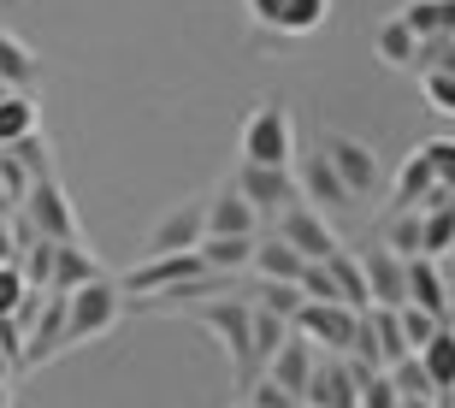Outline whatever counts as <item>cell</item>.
Segmentation results:
<instances>
[{
    "instance_id": "obj_32",
    "label": "cell",
    "mask_w": 455,
    "mask_h": 408,
    "mask_svg": "<svg viewBox=\"0 0 455 408\" xmlns=\"http://www.w3.org/2000/svg\"><path fill=\"white\" fill-rule=\"evenodd\" d=\"M438 325H443V320H432V314H426V308H414V302H403V308H396V332H403V343H408V349H426Z\"/></svg>"
},
{
    "instance_id": "obj_23",
    "label": "cell",
    "mask_w": 455,
    "mask_h": 408,
    "mask_svg": "<svg viewBox=\"0 0 455 408\" xmlns=\"http://www.w3.org/2000/svg\"><path fill=\"white\" fill-rule=\"evenodd\" d=\"M42 131V107H36V95H18V89H6L0 95V148H12V142H24V136Z\"/></svg>"
},
{
    "instance_id": "obj_34",
    "label": "cell",
    "mask_w": 455,
    "mask_h": 408,
    "mask_svg": "<svg viewBox=\"0 0 455 408\" xmlns=\"http://www.w3.org/2000/svg\"><path fill=\"white\" fill-rule=\"evenodd\" d=\"M260 308H272V314H284V320H296L302 314V290L296 284H272V278H260V296H254Z\"/></svg>"
},
{
    "instance_id": "obj_29",
    "label": "cell",
    "mask_w": 455,
    "mask_h": 408,
    "mask_svg": "<svg viewBox=\"0 0 455 408\" xmlns=\"http://www.w3.org/2000/svg\"><path fill=\"white\" fill-rule=\"evenodd\" d=\"M325 272L338 278V296H343V308H367V278H361V260L349 255V249H338V255H325Z\"/></svg>"
},
{
    "instance_id": "obj_4",
    "label": "cell",
    "mask_w": 455,
    "mask_h": 408,
    "mask_svg": "<svg viewBox=\"0 0 455 408\" xmlns=\"http://www.w3.org/2000/svg\"><path fill=\"white\" fill-rule=\"evenodd\" d=\"M231 284H236V272H196V278H178V284L154 290V296H124V308L131 314H196V308L231 296Z\"/></svg>"
},
{
    "instance_id": "obj_15",
    "label": "cell",
    "mask_w": 455,
    "mask_h": 408,
    "mask_svg": "<svg viewBox=\"0 0 455 408\" xmlns=\"http://www.w3.org/2000/svg\"><path fill=\"white\" fill-rule=\"evenodd\" d=\"M302 408H355V367L343 356H320L302 391Z\"/></svg>"
},
{
    "instance_id": "obj_36",
    "label": "cell",
    "mask_w": 455,
    "mask_h": 408,
    "mask_svg": "<svg viewBox=\"0 0 455 408\" xmlns=\"http://www.w3.org/2000/svg\"><path fill=\"white\" fill-rule=\"evenodd\" d=\"M243 403H249V408H302V403H296V396L284 391V385H272L267 373H260V379H254V385H249V391H243Z\"/></svg>"
},
{
    "instance_id": "obj_10",
    "label": "cell",
    "mask_w": 455,
    "mask_h": 408,
    "mask_svg": "<svg viewBox=\"0 0 455 408\" xmlns=\"http://www.w3.org/2000/svg\"><path fill=\"white\" fill-rule=\"evenodd\" d=\"M290 172H296V196H302L314 213H325V220H343V213H355V196L343 189L338 172L325 166V154H320V148L307 154V160H296Z\"/></svg>"
},
{
    "instance_id": "obj_31",
    "label": "cell",
    "mask_w": 455,
    "mask_h": 408,
    "mask_svg": "<svg viewBox=\"0 0 455 408\" xmlns=\"http://www.w3.org/2000/svg\"><path fill=\"white\" fill-rule=\"evenodd\" d=\"M12 267L24 272V284H30V290H48V278H53V243H48V237L24 243V249H18V260H12Z\"/></svg>"
},
{
    "instance_id": "obj_40",
    "label": "cell",
    "mask_w": 455,
    "mask_h": 408,
    "mask_svg": "<svg viewBox=\"0 0 455 408\" xmlns=\"http://www.w3.org/2000/svg\"><path fill=\"white\" fill-rule=\"evenodd\" d=\"M0 408H12V385H0Z\"/></svg>"
},
{
    "instance_id": "obj_39",
    "label": "cell",
    "mask_w": 455,
    "mask_h": 408,
    "mask_svg": "<svg viewBox=\"0 0 455 408\" xmlns=\"http://www.w3.org/2000/svg\"><path fill=\"white\" fill-rule=\"evenodd\" d=\"M12 373H18V367L6 361V349H0V385H12Z\"/></svg>"
},
{
    "instance_id": "obj_22",
    "label": "cell",
    "mask_w": 455,
    "mask_h": 408,
    "mask_svg": "<svg viewBox=\"0 0 455 408\" xmlns=\"http://www.w3.org/2000/svg\"><path fill=\"white\" fill-rule=\"evenodd\" d=\"M420 255L426 260L455 255V202H450V196H438V202L420 213Z\"/></svg>"
},
{
    "instance_id": "obj_8",
    "label": "cell",
    "mask_w": 455,
    "mask_h": 408,
    "mask_svg": "<svg viewBox=\"0 0 455 408\" xmlns=\"http://www.w3.org/2000/svg\"><path fill=\"white\" fill-rule=\"evenodd\" d=\"M272 231H278V237H284L302 260H325V255H338V249H343L338 231H331V220H325V213H314L302 196H296V202L272 220Z\"/></svg>"
},
{
    "instance_id": "obj_33",
    "label": "cell",
    "mask_w": 455,
    "mask_h": 408,
    "mask_svg": "<svg viewBox=\"0 0 455 408\" xmlns=\"http://www.w3.org/2000/svg\"><path fill=\"white\" fill-rule=\"evenodd\" d=\"M6 154H12L18 166L30 172V184H36V178H53V166H48L53 154H48V142H42V131H36V136H24V142H12Z\"/></svg>"
},
{
    "instance_id": "obj_11",
    "label": "cell",
    "mask_w": 455,
    "mask_h": 408,
    "mask_svg": "<svg viewBox=\"0 0 455 408\" xmlns=\"http://www.w3.org/2000/svg\"><path fill=\"white\" fill-rule=\"evenodd\" d=\"M231 189L260 213V220H278V213L296 202V172H290V166L284 172H278V166H236Z\"/></svg>"
},
{
    "instance_id": "obj_14",
    "label": "cell",
    "mask_w": 455,
    "mask_h": 408,
    "mask_svg": "<svg viewBox=\"0 0 455 408\" xmlns=\"http://www.w3.org/2000/svg\"><path fill=\"white\" fill-rule=\"evenodd\" d=\"M314 361H320V349H314V343H307L302 332L290 325V338H284V343H278V349L267 356V367H260V373H267L272 385H284V391L296 396V403H302L307 379H314Z\"/></svg>"
},
{
    "instance_id": "obj_24",
    "label": "cell",
    "mask_w": 455,
    "mask_h": 408,
    "mask_svg": "<svg viewBox=\"0 0 455 408\" xmlns=\"http://www.w3.org/2000/svg\"><path fill=\"white\" fill-rule=\"evenodd\" d=\"M414 48H420V36L408 30L403 18H385V24H379V36H372V53H379V66H390V71H408V66H414Z\"/></svg>"
},
{
    "instance_id": "obj_38",
    "label": "cell",
    "mask_w": 455,
    "mask_h": 408,
    "mask_svg": "<svg viewBox=\"0 0 455 408\" xmlns=\"http://www.w3.org/2000/svg\"><path fill=\"white\" fill-rule=\"evenodd\" d=\"M0 349H6V361H12L18 373H24V325H18L12 314L0 320Z\"/></svg>"
},
{
    "instance_id": "obj_42",
    "label": "cell",
    "mask_w": 455,
    "mask_h": 408,
    "mask_svg": "<svg viewBox=\"0 0 455 408\" xmlns=\"http://www.w3.org/2000/svg\"><path fill=\"white\" fill-rule=\"evenodd\" d=\"M236 408H249V403H236Z\"/></svg>"
},
{
    "instance_id": "obj_37",
    "label": "cell",
    "mask_w": 455,
    "mask_h": 408,
    "mask_svg": "<svg viewBox=\"0 0 455 408\" xmlns=\"http://www.w3.org/2000/svg\"><path fill=\"white\" fill-rule=\"evenodd\" d=\"M24 290H30V284H24V272L6 260V267H0V320H6V314L18 308V296H24Z\"/></svg>"
},
{
    "instance_id": "obj_30",
    "label": "cell",
    "mask_w": 455,
    "mask_h": 408,
    "mask_svg": "<svg viewBox=\"0 0 455 408\" xmlns=\"http://www.w3.org/2000/svg\"><path fill=\"white\" fill-rule=\"evenodd\" d=\"M331 12V0H284V12H278V30L272 36H314Z\"/></svg>"
},
{
    "instance_id": "obj_17",
    "label": "cell",
    "mask_w": 455,
    "mask_h": 408,
    "mask_svg": "<svg viewBox=\"0 0 455 408\" xmlns=\"http://www.w3.org/2000/svg\"><path fill=\"white\" fill-rule=\"evenodd\" d=\"M408 302L426 308L432 320H450V284H443V260H426V255L408 260Z\"/></svg>"
},
{
    "instance_id": "obj_18",
    "label": "cell",
    "mask_w": 455,
    "mask_h": 408,
    "mask_svg": "<svg viewBox=\"0 0 455 408\" xmlns=\"http://www.w3.org/2000/svg\"><path fill=\"white\" fill-rule=\"evenodd\" d=\"M89 278H101V260L84 249V237H71V243H53V278L48 290L53 296H71L77 284H89Z\"/></svg>"
},
{
    "instance_id": "obj_1",
    "label": "cell",
    "mask_w": 455,
    "mask_h": 408,
    "mask_svg": "<svg viewBox=\"0 0 455 408\" xmlns=\"http://www.w3.org/2000/svg\"><path fill=\"white\" fill-rule=\"evenodd\" d=\"M124 320V290L118 278H89L66 296V349H84V343H101L113 325Z\"/></svg>"
},
{
    "instance_id": "obj_26",
    "label": "cell",
    "mask_w": 455,
    "mask_h": 408,
    "mask_svg": "<svg viewBox=\"0 0 455 408\" xmlns=\"http://www.w3.org/2000/svg\"><path fill=\"white\" fill-rule=\"evenodd\" d=\"M385 379H390V391L403 396V403H438V391H432V379H426L420 356L390 361V367H385Z\"/></svg>"
},
{
    "instance_id": "obj_25",
    "label": "cell",
    "mask_w": 455,
    "mask_h": 408,
    "mask_svg": "<svg viewBox=\"0 0 455 408\" xmlns=\"http://www.w3.org/2000/svg\"><path fill=\"white\" fill-rule=\"evenodd\" d=\"M254 243H260V237H202L196 255H202L207 272H243L254 260Z\"/></svg>"
},
{
    "instance_id": "obj_41",
    "label": "cell",
    "mask_w": 455,
    "mask_h": 408,
    "mask_svg": "<svg viewBox=\"0 0 455 408\" xmlns=\"http://www.w3.org/2000/svg\"><path fill=\"white\" fill-rule=\"evenodd\" d=\"M432 408H455V396H438V403H432Z\"/></svg>"
},
{
    "instance_id": "obj_21",
    "label": "cell",
    "mask_w": 455,
    "mask_h": 408,
    "mask_svg": "<svg viewBox=\"0 0 455 408\" xmlns=\"http://www.w3.org/2000/svg\"><path fill=\"white\" fill-rule=\"evenodd\" d=\"M249 267L260 272V278H272V284H296L307 260L296 255V249H290V243L278 237V231H267V237L254 243V260H249Z\"/></svg>"
},
{
    "instance_id": "obj_27",
    "label": "cell",
    "mask_w": 455,
    "mask_h": 408,
    "mask_svg": "<svg viewBox=\"0 0 455 408\" xmlns=\"http://www.w3.org/2000/svg\"><path fill=\"white\" fill-rule=\"evenodd\" d=\"M379 243H385L396 260H414L420 255V213H385V220H379Z\"/></svg>"
},
{
    "instance_id": "obj_19",
    "label": "cell",
    "mask_w": 455,
    "mask_h": 408,
    "mask_svg": "<svg viewBox=\"0 0 455 408\" xmlns=\"http://www.w3.org/2000/svg\"><path fill=\"white\" fill-rule=\"evenodd\" d=\"M426 367V379H432V391L438 396H455V320H443L438 332H432V343L426 349H414Z\"/></svg>"
},
{
    "instance_id": "obj_12",
    "label": "cell",
    "mask_w": 455,
    "mask_h": 408,
    "mask_svg": "<svg viewBox=\"0 0 455 408\" xmlns=\"http://www.w3.org/2000/svg\"><path fill=\"white\" fill-rule=\"evenodd\" d=\"M438 196H443L438 172H432V154H426V142H420V148L396 166V178H390V213H426Z\"/></svg>"
},
{
    "instance_id": "obj_3",
    "label": "cell",
    "mask_w": 455,
    "mask_h": 408,
    "mask_svg": "<svg viewBox=\"0 0 455 408\" xmlns=\"http://www.w3.org/2000/svg\"><path fill=\"white\" fill-rule=\"evenodd\" d=\"M196 320L213 332V338H225V349H231L236 361V396L249 391L254 379H260V367H254V349H249V320H254V302L249 296H225V302H207L196 308Z\"/></svg>"
},
{
    "instance_id": "obj_5",
    "label": "cell",
    "mask_w": 455,
    "mask_h": 408,
    "mask_svg": "<svg viewBox=\"0 0 455 408\" xmlns=\"http://www.w3.org/2000/svg\"><path fill=\"white\" fill-rule=\"evenodd\" d=\"M320 154H325V166H331V172L343 178V189H349L355 202H361V196H372V189L385 184V166H379V154H372L367 142H361V136L331 131V136L320 142Z\"/></svg>"
},
{
    "instance_id": "obj_6",
    "label": "cell",
    "mask_w": 455,
    "mask_h": 408,
    "mask_svg": "<svg viewBox=\"0 0 455 408\" xmlns=\"http://www.w3.org/2000/svg\"><path fill=\"white\" fill-rule=\"evenodd\" d=\"M202 237H207V202L189 196V202L166 207V213L154 220L148 243H142V260L148 255H189V249H202Z\"/></svg>"
},
{
    "instance_id": "obj_28",
    "label": "cell",
    "mask_w": 455,
    "mask_h": 408,
    "mask_svg": "<svg viewBox=\"0 0 455 408\" xmlns=\"http://www.w3.org/2000/svg\"><path fill=\"white\" fill-rule=\"evenodd\" d=\"M284 338H290V320L254 302V320H249V349H254V367H267V356H272V349H278Z\"/></svg>"
},
{
    "instance_id": "obj_9",
    "label": "cell",
    "mask_w": 455,
    "mask_h": 408,
    "mask_svg": "<svg viewBox=\"0 0 455 408\" xmlns=\"http://www.w3.org/2000/svg\"><path fill=\"white\" fill-rule=\"evenodd\" d=\"M355 308H343V302H302V314H296V332H302L320 356H349V343H355Z\"/></svg>"
},
{
    "instance_id": "obj_13",
    "label": "cell",
    "mask_w": 455,
    "mask_h": 408,
    "mask_svg": "<svg viewBox=\"0 0 455 408\" xmlns=\"http://www.w3.org/2000/svg\"><path fill=\"white\" fill-rule=\"evenodd\" d=\"M361 260V278H367V308H403L408 302V260H396L379 243V249H367Z\"/></svg>"
},
{
    "instance_id": "obj_2",
    "label": "cell",
    "mask_w": 455,
    "mask_h": 408,
    "mask_svg": "<svg viewBox=\"0 0 455 408\" xmlns=\"http://www.w3.org/2000/svg\"><path fill=\"white\" fill-rule=\"evenodd\" d=\"M243 166H296V124H290V107L272 95L243 119Z\"/></svg>"
},
{
    "instance_id": "obj_35",
    "label": "cell",
    "mask_w": 455,
    "mask_h": 408,
    "mask_svg": "<svg viewBox=\"0 0 455 408\" xmlns=\"http://www.w3.org/2000/svg\"><path fill=\"white\" fill-rule=\"evenodd\" d=\"M426 154H432V172H438V189L455 202V136H432L426 142Z\"/></svg>"
},
{
    "instance_id": "obj_7",
    "label": "cell",
    "mask_w": 455,
    "mask_h": 408,
    "mask_svg": "<svg viewBox=\"0 0 455 408\" xmlns=\"http://www.w3.org/2000/svg\"><path fill=\"white\" fill-rule=\"evenodd\" d=\"M18 213L36 225V237H48V243H71L77 237V207H71V196H66L60 178H36L30 196L18 202Z\"/></svg>"
},
{
    "instance_id": "obj_20",
    "label": "cell",
    "mask_w": 455,
    "mask_h": 408,
    "mask_svg": "<svg viewBox=\"0 0 455 408\" xmlns=\"http://www.w3.org/2000/svg\"><path fill=\"white\" fill-rule=\"evenodd\" d=\"M36 84H42V60H36L18 36L0 30V89H18V95H36Z\"/></svg>"
},
{
    "instance_id": "obj_16",
    "label": "cell",
    "mask_w": 455,
    "mask_h": 408,
    "mask_svg": "<svg viewBox=\"0 0 455 408\" xmlns=\"http://www.w3.org/2000/svg\"><path fill=\"white\" fill-rule=\"evenodd\" d=\"M207 237H260V213H254L231 184L207 202Z\"/></svg>"
}]
</instances>
